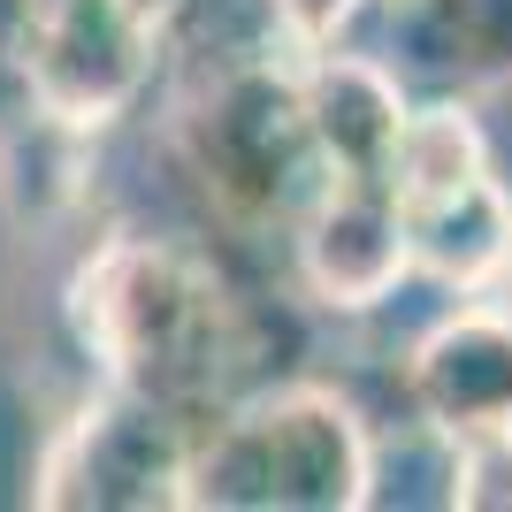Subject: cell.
Wrapping results in <instances>:
<instances>
[{
  "instance_id": "obj_1",
  "label": "cell",
  "mask_w": 512,
  "mask_h": 512,
  "mask_svg": "<svg viewBox=\"0 0 512 512\" xmlns=\"http://www.w3.org/2000/svg\"><path fill=\"white\" fill-rule=\"evenodd\" d=\"M69 329L107 383L184 413L192 428L268 390V375L253 367L268 337L260 306H245V291H230L207 260L169 237L100 245L69 276Z\"/></svg>"
},
{
  "instance_id": "obj_2",
  "label": "cell",
  "mask_w": 512,
  "mask_h": 512,
  "mask_svg": "<svg viewBox=\"0 0 512 512\" xmlns=\"http://www.w3.org/2000/svg\"><path fill=\"white\" fill-rule=\"evenodd\" d=\"M375 497V436L337 390L268 383L192 428V512H360Z\"/></svg>"
},
{
  "instance_id": "obj_3",
  "label": "cell",
  "mask_w": 512,
  "mask_h": 512,
  "mask_svg": "<svg viewBox=\"0 0 512 512\" xmlns=\"http://www.w3.org/2000/svg\"><path fill=\"white\" fill-rule=\"evenodd\" d=\"M176 146H184L192 184L237 230H291V214L321 184L314 138H306V115H299V77L276 46L214 69L184 130H176Z\"/></svg>"
},
{
  "instance_id": "obj_4",
  "label": "cell",
  "mask_w": 512,
  "mask_h": 512,
  "mask_svg": "<svg viewBox=\"0 0 512 512\" xmlns=\"http://www.w3.org/2000/svg\"><path fill=\"white\" fill-rule=\"evenodd\" d=\"M192 421L107 383L69 413L31 474V505L46 512H169L184 497Z\"/></svg>"
},
{
  "instance_id": "obj_5",
  "label": "cell",
  "mask_w": 512,
  "mask_h": 512,
  "mask_svg": "<svg viewBox=\"0 0 512 512\" xmlns=\"http://www.w3.org/2000/svg\"><path fill=\"white\" fill-rule=\"evenodd\" d=\"M421 100V92L512 85V0H360L337 31Z\"/></svg>"
},
{
  "instance_id": "obj_6",
  "label": "cell",
  "mask_w": 512,
  "mask_h": 512,
  "mask_svg": "<svg viewBox=\"0 0 512 512\" xmlns=\"http://www.w3.org/2000/svg\"><path fill=\"white\" fill-rule=\"evenodd\" d=\"M291 260H299V283L337 314L398 299V283L413 276L398 192L383 176H321L314 199L291 214Z\"/></svg>"
},
{
  "instance_id": "obj_7",
  "label": "cell",
  "mask_w": 512,
  "mask_h": 512,
  "mask_svg": "<svg viewBox=\"0 0 512 512\" xmlns=\"http://www.w3.org/2000/svg\"><path fill=\"white\" fill-rule=\"evenodd\" d=\"M406 398L436 436L512 428V314L505 306H451L406 352Z\"/></svg>"
},
{
  "instance_id": "obj_8",
  "label": "cell",
  "mask_w": 512,
  "mask_h": 512,
  "mask_svg": "<svg viewBox=\"0 0 512 512\" xmlns=\"http://www.w3.org/2000/svg\"><path fill=\"white\" fill-rule=\"evenodd\" d=\"M291 77H299V115H306L321 176H383L390 138L406 123L413 92L375 54H360V46H344V39L299 46Z\"/></svg>"
},
{
  "instance_id": "obj_9",
  "label": "cell",
  "mask_w": 512,
  "mask_h": 512,
  "mask_svg": "<svg viewBox=\"0 0 512 512\" xmlns=\"http://www.w3.org/2000/svg\"><path fill=\"white\" fill-rule=\"evenodd\" d=\"M406 253L413 276H428L451 299H490L512 276V192L505 176L482 169L459 192L406 207Z\"/></svg>"
},
{
  "instance_id": "obj_10",
  "label": "cell",
  "mask_w": 512,
  "mask_h": 512,
  "mask_svg": "<svg viewBox=\"0 0 512 512\" xmlns=\"http://www.w3.org/2000/svg\"><path fill=\"white\" fill-rule=\"evenodd\" d=\"M490 169V138L474 123V107L459 92H421L406 107V123L390 138V161H383V184L398 192V207H421V199H444L459 192L467 176Z\"/></svg>"
},
{
  "instance_id": "obj_11",
  "label": "cell",
  "mask_w": 512,
  "mask_h": 512,
  "mask_svg": "<svg viewBox=\"0 0 512 512\" xmlns=\"http://www.w3.org/2000/svg\"><path fill=\"white\" fill-rule=\"evenodd\" d=\"M451 505L459 512H512V428L451 436Z\"/></svg>"
},
{
  "instance_id": "obj_12",
  "label": "cell",
  "mask_w": 512,
  "mask_h": 512,
  "mask_svg": "<svg viewBox=\"0 0 512 512\" xmlns=\"http://www.w3.org/2000/svg\"><path fill=\"white\" fill-rule=\"evenodd\" d=\"M39 130V100L23 77V0H0V146H23Z\"/></svg>"
},
{
  "instance_id": "obj_13",
  "label": "cell",
  "mask_w": 512,
  "mask_h": 512,
  "mask_svg": "<svg viewBox=\"0 0 512 512\" xmlns=\"http://www.w3.org/2000/svg\"><path fill=\"white\" fill-rule=\"evenodd\" d=\"M268 8V31H276L291 54L299 46H321V39H337L344 31V16L360 8V0H260Z\"/></svg>"
}]
</instances>
